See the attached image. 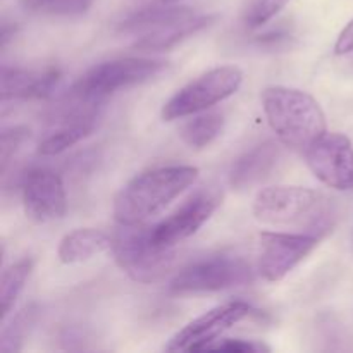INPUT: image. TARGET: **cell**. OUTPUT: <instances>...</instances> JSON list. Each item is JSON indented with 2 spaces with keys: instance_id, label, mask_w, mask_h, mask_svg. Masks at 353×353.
Instances as JSON below:
<instances>
[{
  "instance_id": "obj_4",
  "label": "cell",
  "mask_w": 353,
  "mask_h": 353,
  "mask_svg": "<svg viewBox=\"0 0 353 353\" xmlns=\"http://www.w3.org/2000/svg\"><path fill=\"white\" fill-rule=\"evenodd\" d=\"M259 223L272 226L307 224L310 233L321 236L330 228V212L321 193L303 186H268L255 195L252 207Z\"/></svg>"
},
{
  "instance_id": "obj_12",
  "label": "cell",
  "mask_w": 353,
  "mask_h": 353,
  "mask_svg": "<svg viewBox=\"0 0 353 353\" xmlns=\"http://www.w3.org/2000/svg\"><path fill=\"white\" fill-rule=\"evenodd\" d=\"M221 200H223V195L217 190H200L171 216L150 228L152 241L157 247L168 248L193 236L212 217L217 207L221 205Z\"/></svg>"
},
{
  "instance_id": "obj_9",
  "label": "cell",
  "mask_w": 353,
  "mask_h": 353,
  "mask_svg": "<svg viewBox=\"0 0 353 353\" xmlns=\"http://www.w3.org/2000/svg\"><path fill=\"white\" fill-rule=\"evenodd\" d=\"M257 310L247 302H228L207 310L200 317L186 324L165 345V352L207 350L226 331L248 319Z\"/></svg>"
},
{
  "instance_id": "obj_16",
  "label": "cell",
  "mask_w": 353,
  "mask_h": 353,
  "mask_svg": "<svg viewBox=\"0 0 353 353\" xmlns=\"http://www.w3.org/2000/svg\"><path fill=\"white\" fill-rule=\"evenodd\" d=\"M112 248V238L100 230L81 228L65 234L57 248L62 264H79Z\"/></svg>"
},
{
  "instance_id": "obj_11",
  "label": "cell",
  "mask_w": 353,
  "mask_h": 353,
  "mask_svg": "<svg viewBox=\"0 0 353 353\" xmlns=\"http://www.w3.org/2000/svg\"><path fill=\"white\" fill-rule=\"evenodd\" d=\"M312 174L338 192L353 190V143L341 133H326L305 152Z\"/></svg>"
},
{
  "instance_id": "obj_6",
  "label": "cell",
  "mask_w": 353,
  "mask_h": 353,
  "mask_svg": "<svg viewBox=\"0 0 353 353\" xmlns=\"http://www.w3.org/2000/svg\"><path fill=\"white\" fill-rule=\"evenodd\" d=\"M119 226L110 248L119 268L134 281H159L174 262L172 247H157L150 238V228L145 224Z\"/></svg>"
},
{
  "instance_id": "obj_3",
  "label": "cell",
  "mask_w": 353,
  "mask_h": 353,
  "mask_svg": "<svg viewBox=\"0 0 353 353\" xmlns=\"http://www.w3.org/2000/svg\"><path fill=\"white\" fill-rule=\"evenodd\" d=\"M214 14H199L192 7H152L119 24L121 33L140 34L133 48L145 52L169 50L216 21Z\"/></svg>"
},
{
  "instance_id": "obj_25",
  "label": "cell",
  "mask_w": 353,
  "mask_h": 353,
  "mask_svg": "<svg viewBox=\"0 0 353 353\" xmlns=\"http://www.w3.org/2000/svg\"><path fill=\"white\" fill-rule=\"evenodd\" d=\"M353 52V17L350 23L341 30L340 37H338L336 43H334V54L336 55H345Z\"/></svg>"
},
{
  "instance_id": "obj_8",
  "label": "cell",
  "mask_w": 353,
  "mask_h": 353,
  "mask_svg": "<svg viewBox=\"0 0 353 353\" xmlns=\"http://www.w3.org/2000/svg\"><path fill=\"white\" fill-rule=\"evenodd\" d=\"M254 279V268L243 257L214 255L183 268L172 278L169 290L176 295H199L250 285Z\"/></svg>"
},
{
  "instance_id": "obj_14",
  "label": "cell",
  "mask_w": 353,
  "mask_h": 353,
  "mask_svg": "<svg viewBox=\"0 0 353 353\" xmlns=\"http://www.w3.org/2000/svg\"><path fill=\"white\" fill-rule=\"evenodd\" d=\"M281 157L283 150L276 141L268 140L264 143L255 145L231 165L230 176H228L230 186L236 192H243L252 186L261 185L264 179L271 176Z\"/></svg>"
},
{
  "instance_id": "obj_24",
  "label": "cell",
  "mask_w": 353,
  "mask_h": 353,
  "mask_svg": "<svg viewBox=\"0 0 353 353\" xmlns=\"http://www.w3.org/2000/svg\"><path fill=\"white\" fill-rule=\"evenodd\" d=\"M30 131L26 128L16 126L12 130H3L2 133V171L6 172L7 164H9L10 157L14 155V152L23 145V141L28 138Z\"/></svg>"
},
{
  "instance_id": "obj_5",
  "label": "cell",
  "mask_w": 353,
  "mask_h": 353,
  "mask_svg": "<svg viewBox=\"0 0 353 353\" xmlns=\"http://www.w3.org/2000/svg\"><path fill=\"white\" fill-rule=\"evenodd\" d=\"M165 68H168V62L162 61V59L126 57L102 62V64L93 65L90 71H86L76 81L69 95L88 100V102L102 103L114 92L133 88V86L152 81Z\"/></svg>"
},
{
  "instance_id": "obj_13",
  "label": "cell",
  "mask_w": 353,
  "mask_h": 353,
  "mask_svg": "<svg viewBox=\"0 0 353 353\" xmlns=\"http://www.w3.org/2000/svg\"><path fill=\"white\" fill-rule=\"evenodd\" d=\"M23 209L33 223H50L62 219L68 210L64 183L50 169H34L24 178Z\"/></svg>"
},
{
  "instance_id": "obj_26",
  "label": "cell",
  "mask_w": 353,
  "mask_h": 353,
  "mask_svg": "<svg viewBox=\"0 0 353 353\" xmlns=\"http://www.w3.org/2000/svg\"><path fill=\"white\" fill-rule=\"evenodd\" d=\"M162 2H165V3H172V2H178V0H162Z\"/></svg>"
},
{
  "instance_id": "obj_10",
  "label": "cell",
  "mask_w": 353,
  "mask_h": 353,
  "mask_svg": "<svg viewBox=\"0 0 353 353\" xmlns=\"http://www.w3.org/2000/svg\"><path fill=\"white\" fill-rule=\"evenodd\" d=\"M321 236L316 233H261V255L257 271L262 279L278 283L285 279L300 262L305 261L319 245Z\"/></svg>"
},
{
  "instance_id": "obj_18",
  "label": "cell",
  "mask_w": 353,
  "mask_h": 353,
  "mask_svg": "<svg viewBox=\"0 0 353 353\" xmlns=\"http://www.w3.org/2000/svg\"><path fill=\"white\" fill-rule=\"evenodd\" d=\"M99 116L93 117H83V119H74L71 123H62L61 130L55 133L48 134L38 147V154L45 155V157H52V155H59L65 152L68 148L74 147L76 143L88 137L95 128V121Z\"/></svg>"
},
{
  "instance_id": "obj_1",
  "label": "cell",
  "mask_w": 353,
  "mask_h": 353,
  "mask_svg": "<svg viewBox=\"0 0 353 353\" xmlns=\"http://www.w3.org/2000/svg\"><path fill=\"white\" fill-rule=\"evenodd\" d=\"M199 174L193 165H168L134 176L114 199V219L124 226L145 224L186 192Z\"/></svg>"
},
{
  "instance_id": "obj_20",
  "label": "cell",
  "mask_w": 353,
  "mask_h": 353,
  "mask_svg": "<svg viewBox=\"0 0 353 353\" xmlns=\"http://www.w3.org/2000/svg\"><path fill=\"white\" fill-rule=\"evenodd\" d=\"M37 316V303H28L23 309L17 310L12 319H10V323L2 330V334H0V352L17 353L23 350V343L28 334H30V330L33 327Z\"/></svg>"
},
{
  "instance_id": "obj_15",
  "label": "cell",
  "mask_w": 353,
  "mask_h": 353,
  "mask_svg": "<svg viewBox=\"0 0 353 353\" xmlns=\"http://www.w3.org/2000/svg\"><path fill=\"white\" fill-rule=\"evenodd\" d=\"M61 79V71L55 68L43 69H23V68H2L0 78V92L2 100H31L45 99L54 92L55 85Z\"/></svg>"
},
{
  "instance_id": "obj_17",
  "label": "cell",
  "mask_w": 353,
  "mask_h": 353,
  "mask_svg": "<svg viewBox=\"0 0 353 353\" xmlns=\"http://www.w3.org/2000/svg\"><path fill=\"white\" fill-rule=\"evenodd\" d=\"M224 130V114L223 112H205L196 114L195 117L183 123L179 128V138L188 145L190 148L202 150L209 147Z\"/></svg>"
},
{
  "instance_id": "obj_23",
  "label": "cell",
  "mask_w": 353,
  "mask_h": 353,
  "mask_svg": "<svg viewBox=\"0 0 353 353\" xmlns=\"http://www.w3.org/2000/svg\"><path fill=\"white\" fill-rule=\"evenodd\" d=\"M207 350H221V352H241V353H262L271 352V348L262 341H248L241 338H221L214 341Z\"/></svg>"
},
{
  "instance_id": "obj_22",
  "label": "cell",
  "mask_w": 353,
  "mask_h": 353,
  "mask_svg": "<svg viewBox=\"0 0 353 353\" xmlns=\"http://www.w3.org/2000/svg\"><path fill=\"white\" fill-rule=\"evenodd\" d=\"M292 0H254L247 12V24L250 28H259L269 23L274 16H278Z\"/></svg>"
},
{
  "instance_id": "obj_2",
  "label": "cell",
  "mask_w": 353,
  "mask_h": 353,
  "mask_svg": "<svg viewBox=\"0 0 353 353\" xmlns=\"http://www.w3.org/2000/svg\"><path fill=\"white\" fill-rule=\"evenodd\" d=\"M268 123L283 145L307 152L327 133L326 114L310 93L290 86H269L262 92Z\"/></svg>"
},
{
  "instance_id": "obj_21",
  "label": "cell",
  "mask_w": 353,
  "mask_h": 353,
  "mask_svg": "<svg viewBox=\"0 0 353 353\" xmlns=\"http://www.w3.org/2000/svg\"><path fill=\"white\" fill-rule=\"evenodd\" d=\"M24 9L37 14L59 17H76L85 14L95 0H21Z\"/></svg>"
},
{
  "instance_id": "obj_19",
  "label": "cell",
  "mask_w": 353,
  "mask_h": 353,
  "mask_svg": "<svg viewBox=\"0 0 353 353\" xmlns=\"http://www.w3.org/2000/svg\"><path fill=\"white\" fill-rule=\"evenodd\" d=\"M31 271H33V259L24 257L21 261L14 262L12 265H9L2 272V279H0V312H2V321H6L10 310L14 309V303H16L21 292L26 286Z\"/></svg>"
},
{
  "instance_id": "obj_7",
  "label": "cell",
  "mask_w": 353,
  "mask_h": 353,
  "mask_svg": "<svg viewBox=\"0 0 353 353\" xmlns=\"http://www.w3.org/2000/svg\"><path fill=\"white\" fill-rule=\"evenodd\" d=\"M243 83V71L236 65H219L203 72L174 93L162 107V119L174 121L195 116L230 99Z\"/></svg>"
}]
</instances>
